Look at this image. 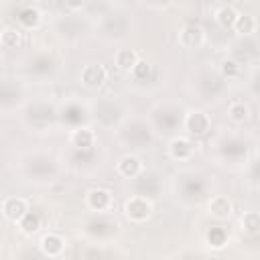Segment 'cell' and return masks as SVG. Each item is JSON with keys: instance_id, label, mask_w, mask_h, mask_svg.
<instances>
[{"instance_id": "obj_23", "label": "cell", "mask_w": 260, "mask_h": 260, "mask_svg": "<svg viewBox=\"0 0 260 260\" xmlns=\"http://www.w3.org/2000/svg\"><path fill=\"white\" fill-rule=\"evenodd\" d=\"M85 2H87V0H65V6H67L69 10H73V12H77V10H81V8L85 6Z\"/></svg>"}, {"instance_id": "obj_20", "label": "cell", "mask_w": 260, "mask_h": 260, "mask_svg": "<svg viewBox=\"0 0 260 260\" xmlns=\"http://www.w3.org/2000/svg\"><path fill=\"white\" fill-rule=\"evenodd\" d=\"M18 20H20V24L32 28V26H37V24L41 22V12H39L37 8H24V10L20 12Z\"/></svg>"}, {"instance_id": "obj_16", "label": "cell", "mask_w": 260, "mask_h": 260, "mask_svg": "<svg viewBox=\"0 0 260 260\" xmlns=\"http://www.w3.org/2000/svg\"><path fill=\"white\" fill-rule=\"evenodd\" d=\"M238 14H240V12H238L234 6L225 4V6H221V8L215 12V20H217V24L223 26V28H234Z\"/></svg>"}, {"instance_id": "obj_9", "label": "cell", "mask_w": 260, "mask_h": 260, "mask_svg": "<svg viewBox=\"0 0 260 260\" xmlns=\"http://www.w3.org/2000/svg\"><path fill=\"white\" fill-rule=\"evenodd\" d=\"M69 142L71 146H75L77 150H89L93 144H95V132L87 126H79V128H73L71 134H69Z\"/></svg>"}, {"instance_id": "obj_12", "label": "cell", "mask_w": 260, "mask_h": 260, "mask_svg": "<svg viewBox=\"0 0 260 260\" xmlns=\"http://www.w3.org/2000/svg\"><path fill=\"white\" fill-rule=\"evenodd\" d=\"M138 61H140V55H138L134 49H120V51L116 53V57H114L116 67H118L120 71H124V73H132L134 67L138 65Z\"/></svg>"}, {"instance_id": "obj_2", "label": "cell", "mask_w": 260, "mask_h": 260, "mask_svg": "<svg viewBox=\"0 0 260 260\" xmlns=\"http://www.w3.org/2000/svg\"><path fill=\"white\" fill-rule=\"evenodd\" d=\"M85 205L91 211L106 213V211H110L114 207V195L106 187H93V189H89L85 193Z\"/></svg>"}, {"instance_id": "obj_3", "label": "cell", "mask_w": 260, "mask_h": 260, "mask_svg": "<svg viewBox=\"0 0 260 260\" xmlns=\"http://www.w3.org/2000/svg\"><path fill=\"white\" fill-rule=\"evenodd\" d=\"M28 211H30V203L26 197L12 195V197H6L2 201V215L12 223H18Z\"/></svg>"}, {"instance_id": "obj_4", "label": "cell", "mask_w": 260, "mask_h": 260, "mask_svg": "<svg viewBox=\"0 0 260 260\" xmlns=\"http://www.w3.org/2000/svg\"><path fill=\"white\" fill-rule=\"evenodd\" d=\"M183 126H185L189 136H203L211 128V118L203 110H189L185 114Z\"/></svg>"}, {"instance_id": "obj_11", "label": "cell", "mask_w": 260, "mask_h": 260, "mask_svg": "<svg viewBox=\"0 0 260 260\" xmlns=\"http://www.w3.org/2000/svg\"><path fill=\"white\" fill-rule=\"evenodd\" d=\"M116 169H118V173H120L122 177L134 179V177H138V175L142 173L144 165H142V160H140L136 154H124V156H120Z\"/></svg>"}, {"instance_id": "obj_7", "label": "cell", "mask_w": 260, "mask_h": 260, "mask_svg": "<svg viewBox=\"0 0 260 260\" xmlns=\"http://www.w3.org/2000/svg\"><path fill=\"white\" fill-rule=\"evenodd\" d=\"M169 156L175 160H191L195 154V142L189 136H175L169 142Z\"/></svg>"}, {"instance_id": "obj_8", "label": "cell", "mask_w": 260, "mask_h": 260, "mask_svg": "<svg viewBox=\"0 0 260 260\" xmlns=\"http://www.w3.org/2000/svg\"><path fill=\"white\" fill-rule=\"evenodd\" d=\"M207 211L215 219H228L234 213V203L228 195H213L207 201Z\"/></svg>"}, {"instance_id": "obj_10", "label": "cell", "mask_w": 260, "mask_h": 260, "mask_svg": "<svg viewBox=\"0 0 260 260\" xmlns=\"http://www.w3.org/2000/svg\"><path fill=\"white\" fill-rule=\"evenodd\" d=\"M39 246H41V252L49 258H59L65 252V240L59 234H45Z\"/></svg>"}, {"instance_id": "obj_18", "label": "cell", "mask_w": 260, "mask_h": 260, "mask_svg": "<svg viewBox=\"0 0 260 260\" xmlns=\"http://www.w3.org/2000/svg\"><path fill=\"white\" fill-rule=\"evenodd\" d=\"M18 228H20V232L22 234H26V236H32V234H37L39 230H41V217H39V213H35V211H28L18 223H16Z\"/></svg>"}, {"instance_id": "obj_13", "label": "cell", "mask_w": 260, "mask_h": 260, "mask_svg": "<svg viewBox=\"0 0 260 260\" xmlns=\"http://www.w3.org/2000/svg\"><path fill=\"white\" fill-rule=\"evenodd\" d=\"M256 28H258V20L254 14H248V12L238 14L236 24H234V32H238L240 37H250L256 32Z\"/></svg>"}, {"instance_id": "obj_6", "label": "cell", "mask_w": 260, "mask_h": 260, "mask_svg": "<svg viewBox=\"0 0 260 260\" xmlns=\"http://www.w3.org/2000/svg\"><path fill=\"white\" fill-rule=\"evenodd\" d=\"M79 79H81V83H83L85 87H89V89L102 87V85L106 83V79H108V69H106L104 65H100V63H87V65L81 69Z\"/></svg>"}, {"instance_id": "obj_1", "label": "cell", "mask_w": 260, "mask_h": 260, "mask_svg": "<svg viewBox=\"0 0 260 260\" xmlns=\"http://www.w3.org/2000/svg\"><path fill=\"white\" fill-rule=\"evenodd\" d=\"M124 213H126V217L130 221L142 223L152 215V203L142 195H132L124 203Z\"/></svg>"}, {"instance_id": "obj_17", "label": "cell", "mask_w": 260, "mask_h": 260, "mask_svg": "<svg viewBox=\"0 0 260 260\" xmlns=\"http://www.w3.org/2000/svg\"><path fill=\"white\" fill-rule=\"evenodd\" d=\"M240 225L246 234L250 236H256L260 234V211H246L242 217H240Z\"/></svg>"}, {"instance_id": "obj_5", "label": "cell", "mask_w": 260, "mask_h": 260, "mask_svg": "<svg viewBox=\"0 0 260 260\" xmlns=\"http://www.w3.org/2000/svg\"><path fill=\"white\" fill-rule=\"evenodd\" d=\"M177 41H179V45H181L183 49H199V47H203V43H205V30H203L201 24L189 22V24H185V26L179 30Z\"/></svg>"}, {"instance_id": "obj_22", "label": "cell", "mask_w": 260, "mask_h": 260, "mask_svg": "<svg viewBox=\"0 0 260 260\" xmlns=\"http://www.w3.org/2000/svg\"><path fill=\"white\" fill-rule=\"evenodd\" d=\"M148 73H150V63H148V61H144V59H140V61H138V65L134 67L132 75H134V77H138V79H144Z\"/></svg>"}, {"instance_id": "obj_14", "label": "cell", "mask_w": 260, "mask_h": 260, "mask_svg": "<svg viewBox=\"0 0 260 260\" xmlns=\"http://www.w3.org/2000/svg\"><path fill=\"white\" fill-rule=\"evenodd\" d=\"M225 112H228V118H230L232 122H236V124H242V122L250 120V106H248L246 102H242V100L232 102Z\"/></svg>"}, {"instance_id": "obj_21", "label": "cell", "mask_w": 260, "mask_h": 260, "mask_svg": "<svg viewBox=\"0 0 260 260\" xmlns=\"http://www.w3.org/2000/svg\"><path fill=\"white\" fill-rule=\"evenodd\" d=\"M207 240H209V244H211V246L221 248V246L225 244V234H223V230H221V228H215V230H211V232H209Z\"/></svg>"}, {"instance_id": "obj_19", "label": "cell", "mask_w": 260, "mask_h": 260, "mask_svg": "<svg viewBox=\"0 0 260 260\" xmlns=\"http://www.w3.org/2000/svg\"><path fill=\"white\" fill-rule=\"evenodd\" d=\"M240 71H242L240 63H238L236 59H232V57H228V59H223V61L219 63V73H221L225 79H236V77L240 75Z\"/></svg>"}, {"instance_id": "obj_15", "label": "cell", "mask_w": 260, "mask_h": 260, "mask_svg": "<svg viewBox=\"0 0 260 260\" xmlns=\"http://www.w3.org/2000/svg\"><path fill=\"white\" fill-rule=\"evenodd\" d=\"M22 43V32L20 28H14V26H6L0 35V45L4 49H18Z\"/></svg>"}]
</instances>
